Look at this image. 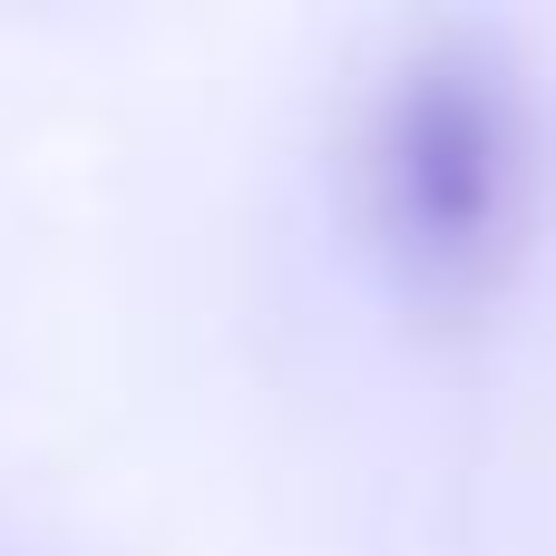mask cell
Here are the masks:
<instances>
[{"mask_svg":"<svg viewBox=\"0 0 556 556\" xmlns=\"http://www.w3.org/2000/svg\"><path fill=\"white\" fill-rule=\"evenodd\" d=\"M362 215L420 313L508 293L538 225V108L498 39L430 29L391 59L362 117Z\"/></svg>","mask_w":556,"mask_h":556,"instance_id":"6da1fadb","label":"cell"}]
</instances>
